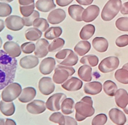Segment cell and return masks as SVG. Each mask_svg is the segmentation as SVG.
<instances>
[{
    "label": "cell",
    "instance_id": "1",
    "mask_svg": "<svg viewBox=\"0 0 128 125\" xmlns=\"http://www.w3.org/2000/svg\"><path fill=\"white\" fill-rule=\"evenodd\" d=\"M17 60L0 50V90L14 82L17 68Z\"/></svg>",
    "mask_w": 128,
    "mask_h": 125
},
{
    "label": "cell",
    "instance_id": "2",
    "mask_svg": "<svg viewBox=\"0 0 128 125\" xmlns=\"http://www.w3.org/2000/svg\"><path fill=\"white\" fill-rule=\"evenodd\" d=\"M76 120L78 122H82L87 118L91 117L95 113L93 107V101L89 96L84 97L77 102L75 105Z\"/></svg>",
    "mask_w": 128,
    "mask_h": 125
},
{
    "label": "cell",
    "instance_id": "3",
    "mask_svg": "<svg viewBox=\"0 0 128 125\" xmlns=\"http://www.w3.org/2000/svg\"><path fill=\"white\" fill-rule=\"evenodd\" d=\"M122 6V0H109L102 10V18L106 22L110 21L118 13Z\"/></svg>",
    "mask_w": 128,
    "mask_h": 125
},
{
    "label": "cell",
    "instance_id": "4",
    "mask_svg": "<svg viewBox=\"0 0 128 125\" xmlns=\"http://www.w3.org/2000/svg\"><path fill=\"white\" fill-rule=\"evenodd\" d=\"M56 58L60 65L66 66H74L78 61V55L70 49L60 51L56 55Z\"/></svg>",
    "mask_w": 128,
    "mask_h": 125
},
{
    "label": "cell",
    "instance_id": "5",
    "mask_svg": "<svg viewBox=\"0 0 128 125\" xmlns=\"http://www.w3.org/2000/svg\"><path fill=\"white\" fill-rule=\"evenodd\" d=\"M75 72L76 70L71 66L58 65L55 68L53 81L56 84H62Z\"/></svg>",
    "mask_w": 128,
    "mask_h": 125
},
{
    "label": "cell",
    "instance_id": "6",
    "mask_svg": "<svg viewBox=\"0 0 128 125\" xmlns=\"http://www.w3.org/2000/svg\"><path fill=\"white\" fill-rule=\"evenodd\" d=\"M22 91V86L19 83L16 82L10 83L2 92V100L7 102H12L18 98Z\"/></svg>",
    "mask_w": 128,
    "mask_h": 125
},
{
    "label": "cell",
    "instance_id": "7",
    "mask_svg": "<svg viewBox=\"0 0 128 125\" xmlns=\"http://www.w3.org/2000/svg\"><path fill=\"white\" fill-rule=\"evenodd\" d=\"M120 60L115 56H110L104 59L98 65V69L102 73L106 74L113 71L118 68Z\"/></svg>",
    "mask_w": 128,
    "mask_h": 125
},
{
    "label": "cell",
    "instance_id": "8",
    "mask_svg": "<svg viewBox=\"0 0 128 125\" xmlns=\"http://www.w3.org/2000/svg\"><path fill=\"white\" fill-rule=\"evenodd\" d=\"M67 98L63 93H56L50 96L46 103V108L51 111H57L61 109L62 101Z\"/></svg>",
    "mask_w": 128,
    "mask_h": 125
},
{
    "label": "cell",
    "instance_id": "9",
    "mask_svg": "<svg viewBox=\"0 0 128 125\" xmlns=\"http://www.w3.org/2000/svg\"><path fill=\"white\" fill-rule=\"evenodd\" d=\"M38 89L42 94L48 96L54 91L56 86L50 77H42L38 82Z\"/></svg>",
    "mask_w": 128,
    "mask_h": 125
},
{
    "label": "cell",
    "instance_id": "10",
    "mask_svg": "<svg viewBox=\"0 0 128 125\" xmlns=\"http://www.w3.org/2000/svg\"><path fill=\"white\" fill-rule=\"evenodd\" d=\"M5 24L9 30L14 31L22 30L25 26L23 18L15 15L7 17L5 19Z\"/></svg>",
    "mask_w": 128,
    "mask_h": 125
},
{
    "label": "cell",
    "instance_id": "11",
    "mask_svg": "<svg viewBox=\"0 0 128 125\" xmlns=\"http://www.w3.org/2000/svg\"><path fill=\"white\" fill-rule=\"evenodd\" d=\"M100 9L95 5H92L84 10L82 14V20L86 23L93 22L98 17L100 14Z\"/></svg>",
    "mask_w": 128,
    "mask_h": 125
},
{
    "label": "cell",
    "instance_id": "12",
    "mask_svg": "<svg viewBox=\"0 0 128 125\" xmlns=\"http://www.w3.org/2000/svg\"><path fill=\"white\" fill-rule=\"evenodd\" d=\"M56 65V61L54 58L52 57L46 58L40 62L39 66L40 71L42 75H49L54 70Z\"/></svg>",
    "mask_w": 128,
    "mask_h": 125
},
{
    "label": "cell",
    "instance_id": "13",
    "mask_svg": "<svg viewBox=\"0 0 128 125\" xmlns=\"http://www.w3.org/2000/svg\"><path fill=\"white\" fill-rule=\"evenodd\" d=\"M26 108L27 111L31 114H41L46 109V103L42 100H36L28 104Z\"/></svg>",
    "mask_w": 128,
    "mask_h": 125
},
{
    "label": "cell",
    "instance_id": "14",
    "mask_svg": "<svg viewBox=\"0 0 128 125\" xmlns=\"http://www.w3.org/2000/svg\"><path fill=\"white\" fill-rule=\"evenodd\" d=\"M66 17V12L63 9H56L53 10L49 14L47 20L51 25H57L62 22Z\"/></svg>",
    "mask_w": 128,
    "mask_h": 125
},
{
    "label": "cell",
    "instance_id": "15",
    "mask_svg": "<svg viewBox=\"0 0 128 125\" xmlns=\"http://www.w3.org/2000/svg\"><path fill=\"white\" fill-rule=\"evenodd\" d=\"M49 44L48 41L44 39H40L36 44L34 54L38 58H42L46 57L49 52Z\"/></svg>",
    "mask_w": 128,
    "mask_h": 125
},
{
    "label": "cell",
    "instance_id": "16",
    "mask_svg": "<svg viewBox=\"0 0 128 125\" xmlns=\"http://www.w3.org/2000/svg\"><path fill=\"white\" fill-rule=\"evenodd\" d=\"M3 49L7 54L13 58L19 57L22 53V50L19 45L12 41L6 42L3 46Z\"/></svg>",
    "mask_w": 128,
    "mask_h": 125
},
{
    "label": "cell",
    "instance_id": "17",
    "mask_svg": "<svg viewBox=\"0 0 128 125\" xmlns=\"http://www.w3.org/2000/svg\"><path fill=\"white\" fill-rule=\"evenodd\" d=\"M82 85V82L80 80L76 77H72L62 83V87L67 91H75L80 90Z\"/></svg>",
    "mask_w": 128,
    "mask_h": 125
},
{
    "label": "cell",
    "instance_id": "18",
    "mask_svg": "<svg viewBox=\"0 0 128 125\" xmlns=\"http://www.w3.org/2000/svg\"><path fill=\"white\" fill-rule=\"evenodd\" d=\"M109 116L112 122L117 125H124L126 121L124 113L117 108H112L109 112Z\"/></svg>",
    "mask_w": 128,
    "mask_h": 125
},
{
    "label": "cell",
    "instance_id": "19",
    "mask_svg": "<svg viewBox=\"0 0 128 125\" xmlns=\"http://www.w3.org/2000/svg\"><path fill=\"white\" fill-rule=\"evenodd\" d=\"M114 96L117 106L123 109L125 108L128 104V93L126 90L120 88L117 90Z\"/></svg>",
    "mask_w": 128,
    "mask_h": 125
},
{
    "label": "cell",
    "instance_id": "20",
    "mask_svg": "<svg viewBox=\"0 0 128 125\" xmlns=\"http://www.w3.org/2000/svg\"><path fill=\"white\" fill-rule=\"evenodd\" d=\"M39 63L38 58L34 55L26 56L20 59V65L24 69H32L36 67Z\"/></svg>",
    "mask_w": 128,
    "mask_h": 125
},
{
    "label": "cell",
    "instance_id": "21",
    "mask_svg": "<svg viewBox=\"0 0 128 125\" xmlns=\"http://www.w3.org/2000/svg\"><path fill=\"white\" fill-rule=\"evenodd\" d=\"M102 88V84L98 81H93L86 83L84 87V91L87 95H96L101 92Z\"/></svg>",
    "mask_w": 128,
    "mask_h": 125
},
{
    "label": "cell",
    "instance_id": "22",
    "mask_svg": "<svg viewBox=\"0 0 128 125\" xmlns=\"http://www.w3.org/2000/svg\"><path fill=\"white\" fill-rule=\"evenodd\" d=\"M36 91L33 87H27L24 88L18 97V100L23 103H28L33 100L36 97Z\"/></svg>",
    "mask_w": 128,
    "mask_h": 125
},
{
    "label": "cell",
    "instance_id": "23",
    "mask_svg": "<svg viewBox=\"0 0 128 125\" xmlns=\"http://www.w3.org/2000/svg\"><path fill=\"white\" fill-rule=\"evenodd\" d=\"M94 49L100 53H104L107 51L109 47L108 40L102 37H96L92 40Z\"/></svg>",
    "mask_w": 128,
    "mask_h": 125
},
{
    "label": "cell",
    "instance_id": "24",
    "mask_svg": "<svg viewBox=\"0 0 128 125\" xmlns=\"http://www.w3.org/2000/svg\"><path fill=\"white\" fill-rule=\"evenodd\" d=\"M36 7L40 11L48 12L56 7L54 0H38L36 3Z\"/></svg>",
    "mask_w": 128,
    "mask_h": 125
},
{
    "label": "cell",
    "instance_id": "25",
    "mask_svg": "<svg viewBox=\"0 0 128 125\" xmlns=\"http://www.w3.org/2000/svg\"><path fill=\"white\" fill-rule=\"evenodd\" d=\"M84 8L79 5H72L68 8V13L70 17L76 22H82V14Z\"/></svg>",
    "mask_w": 128,
    "mask_h": 125
},
{
    "label": "cell",
    "instance_id": "26",
    "mask_svg": "<svg viewBox=\"0 0 128 125\" xmlns=\"http://www.w3.org/2000/svg\"><path fill=\"white\" fill-rule=\"evenodd\" d=\"M92 68L91 66L84 64L81 66L78 70V76L83 81L89 82L92 79Z\"/></svg>",
    "mask_w": 128,
    "mask_h": 125
},
{
    "label": "cell",
    "instance_id": "27",
    "mask_svg": "<svg viewBox=\"0 0 128 125\" xmlns=\"http://www.w3.org/2000/svg\"><path fill=\"white\" fill-rule=\"evenodd\" d=\"M16 110L14 104L12 102H7L4 101L0 102V111L6 117L12 116Z\"/></svg>",
    "mask_w": 128,
    "mask_h": 125
},
{
    "label": "cell",
    "instance_id": "28",
    "mask_svg": "<svg viewBox=\"0 0 128 125\" xmlns=\"http://www.w3.org/2000/svg\"><path fill=\"white\" fill-rule=\"evenodd\" d=\"M91 48L88 41H80L75 46L74 50L80 56H83L90 51Z\"/></svg>",
    "mask_w": 128,
    "mask_h": 125
},
{
    "label": "cell",
    "instance_id": "29",
    "mask_svg": "<svg viewBox=\"0 0 128 125\" xmlns=\"http://www.w3.org/2000/svg\"><path fill=\"white\" fill-rule=\"evenodd\" d=\"M95 32V26L92 24H88L82 28L80 33V37L82 40H87L93 36Z\"/></svg>",
    "mask_w": 128,
    "mask_h": 125
},
{
    "label": "cell",
    "instance_id": "30",
    "mask_svg": "<svg viewBox=\"0 0 128 125\" xmlns=\"http://www.w3.org/2000/svg\"><path fill=\"white\" fill-rule=\"evenodd\" d=\"M75 109V103L72 98H66L61 105V110L65 115H69L74 112Z\"/></svg>",
    "mask_w": 128,
    "mask_h": 125
},
{
    "label": "cell",
    "instance_id": "31",
    "mask_svg": "<svg viewBox=\"0 0 128 125\" xmlns=\"http://www.w3.org/2000/svg\"><path fill=\"white\" fill-rule=\"evenodd\" d=\"M42 36V32L36 28L28 29L25 32V36L27 40L34 41L40 39Z\"/></svg>",
    "mask_w": 128,
    "mask_h": 125
},
{
    "label": "cell",
    "instance_id": "32",
    "mask_svg": "<svg viewBox=\"0 0 128 125\" xmlns=\"http://www.w3.org/2000/svg\"><path fill=\"white\" fill-rule=\"evenodd\" d=\"M103 89L106 94L110 97L114 96L118 90L117 85L111 80H106L104 82Z\"/></svg>",
    "mask_w": 128,
    "mask_h": 125
},
{
    "label": "cell",
    "instance_id": "33",
    "mask_svg": "<svg viewBox=\"0 0 128 125\" xmlns=\"http://www.w3.org/2000/svg\"><path fill=\"white\" fill-rule=\"evenodd\" d=\"M62 33V30L60 27H51L48 29L45 33V37L49 40L58 38Z\"/></svg>",
    "mask_w": 128,
    "mask_h": 125
},
{
    "label": "cell",
    "instance_id": "34",
    "mask_svg": "<svg viewBox=\"0 0 128 125\" xmlns=\"http://www.w3.org/2000/svg\"><path fill=\"white\" fill-rule=\"evenodd\" d=\"M99 59L95 55H88L83 56L80 60V63L88 65L91 67H95L98 64Z\"/></svg>",
    "mask_w": 128,
    "mask_h": 125
},
{
    "label": "cell",
    "instance_id": "35",
    "mask_svg": "<svg viewBox=\"0 0 128 125\" xmlns=\"http://www.w3.org/2000/svg\"><path fill=\"white\" fill-rule=\"evenodd\" d=\"M114 77L116 80L123 84H128V70L124 68L117 70L115 72Z\"/></svg>",
    "mask_w": 128,
    "mask_h": 125
},
{
    "label": "cell",
    "instance_id": "36",
    "mask_svg": "<svg viewBox=\"0 0 128 125\" xmlns=\"http://www.w3.org/2000/svg\"><path fill=\"white\" fill-rule=\"evenodd\" d=\"M65 40L62 38H57L54 39L49 45L48 50L50 52H56L60 50L65 45Z\"/></svg>",
    "mask_w": 128,
    "mask_h": 125
},
{
    "label": "cell",
    "instance_id": "37",
    "mask_svg": "<svg viewBox=\"0 0 128 125\" xmlns=\"http://www.w3.org/2000/svg\"><path fill=\"white\" fill-rule=\"evenodd\" d=\"M34 28L40 30L42 32H45L49 28V25L47 20L44 18H38L34 20L33 25Z\"/></svg>",
    "mask_w": 128,
    "mask_h": 125
},
{
    "label": "cell",
    "instance_id": "38",
    "mask_svg": "<svg viewBox=\"0 0 128 125\" xmlns=\"http://www.w3.org/2000/svg\"><path fill=\"white\" fill-rule=\"evenodd\" d=\"M115 26L119 30L128 32V17H122L116 20Z\"/></svg>",
    "mask_w": 128,
    "mask_h": 125
},
{
    "label": "cell",
    "instance_id": "39",
    "mask_svg": "<svg viewBox=\"0 0 128 125\" xmlns=\"http://www.w3.org/2000/svg\"><path fill=\"white\" fill-rule=\"evenodd\" d=\"M49 120L50 121L58 124L59 125H65V117L60 112H54L50 116Z\"/></svg>",
    "mask_w": 128,
    "mask_h": 125
},
{
    "label": "cell",
    "instance_id": "40",
    "mask_svg": "<svg viewBox=\"0 0 128 125\" xmlns=\"http://www.w3.org/2000/svg\"><path fill=\"white\" fill-rule=\"evenodd\" d=\"M34 3L28 6H20V14L23 16V17H28L34 13Z\"/></svg>",
    "mask_w": 128,
    "mask_h": 125
},
{
    "label": "cell",
    "instance_id": "41",
    "mask_svg": "<svg viewBox=\"0 0 128 125\" xmlns=\"http://www.w3.org/2000/svg\"><path fill=\"white\" fill-rule=\"evenodd\" d=\"M12 7L9 4L0 2V17H4L9 16L12 13Z\"/></svg>",
    "mask_w": 128,
    "mask_h": 125
},
{
    "label": "cell",
    "instance_id": "42",
    "mask_svg": "<svg viewBox=\"0 0 128 125\" xmlns=\"http://www.w3.org/2000/svg\"><path fill=\"white\" fill-rule=\"evenodd\" d=\"M108 121V118L105 114L100 113L96 116L92 121V125H104Z\"/></svg>",
    "mask_w": 128,
    "mask_h": 125
},
{
    "label": "cell",
    "instance_id": "43",
    "mask_svg": "<svg viewBox=\"0 0 128 125\" xmlns=\"http://www.w3.org/2000/svg\"><path fill=\"white\" fill-rule=\"evenodd\" d=\"M40 13L36 10H34V13L28 17H23V19L24 20V25L27 27H30L33 25V23L34 20L40 17Z\"/></svg>",
    "mask_w": 128,
    "mask_h": 125
},
{
    "label": "cell",
    "instance_id": "44",
    "mask_svg": "<svg viewBox=\"0 0 128 125\" xmlns=\"http://www.w3.org/2000/svg\"><path fill=\"white\" fill-rule=\"evenodd\" d=\"M20 48L24 53L29 54L35 51L36 45L32 42L25 43L21 45Z\"/></svg>",
    "mask_w": 128,
    "mask_h": 125
},
{
    "label": "cell",
    "instance_id": "45",
    "mask_svg": "<svg viewBox=\"0 0 128 125\" xmlns=\"http://www.w3.org/2000/svg\"><path fill=\"white\" fill-rule=\"evenodd\" d=\"M116 45L120 48H123L128 45V35L124 34L117 38L115 41Z\"/></svg>",
    "mask_w": 128,
    "mask_h": 125
},
{
    "label": "cell",
    "instance_id": "46",
    "mask_svg": "<svg viewBox=\"0 0 128 125\" xmlns=\"http://www.w3.org/2000/svg\"><path fill=\"white\" fill-rule=\"evenodd\" d=\"M65 125H78L76 120L74 118L69 117L65 116Z\"/></svg>",
    "mask_w": 128,
    "mask_h": 125
},
{
    "label": "cell",
    "instance_id": "47",
    "mask_svg": "<svg viewBox=\"0 0 128 125\" xmlns=\"http://www.w3.org/2000/svg\"><path fill=\"white\" fill-rule=\"evenodd\" d=\"M73 0H56V4L60 7H66L70 4Z\"/></svg>",
    "mask_w": 128,
    "mask_h": 125
},
{
    "label": "cell",
    "instance_id": "48",
    "mask_svg": "<svg viewBox=\"0 0 128 125\" xmlns=\"http://www.w3.org/2000/svg\"><path fill=\"white\" fill-rule=\"evenodd\" d=\"M20 6H28L34 3V0H18Z\"/></svg>",
    "mask_w": 128,
    "mask_h": 125
},
{
    "label": "cell",
    "instance_id": "49",
    "mask_svg": "<svg viewBox=\"0 0 128 125\" xmlns=\"http://www.w3.org/2000/svg\"><path fill=\"white\" fill-rule=\"evenodd\" d=\"M120 12L124 15L128 14V2L123 4L120 9Z\"/></svg>",
    "mask_w": 128,
    "mask_h": 125
},
{
    "label": "cell",
    "instance_id": "50",
    "mask_svg": "<svg viewBox=\"0 0 128 125\" xmlns=\"http://www.w3.org/2000/svg\"><path fill=\"white\" fill-rule=\"evenodd\" d=\"M94 0H76V1L80 5L87 6L91 4Z\"/></svg>",
    "mask_w": 128,
    "mask_h": 125
},
{
    "label": "cell",
    "instance_id": "51",
    "mask_svg": "<svg viewBox=\"0 0 128 125\" xmlns=\"http://www.w3.org/2000/svg\"><path fill=\"white\" fill-rule=\"evenodd\" d=\"M5 125H16V122L10 119H7L5 120Z\"/></svg>",
    "mask_w": 128,
    "mask_h": 125
},
{
    "label": "cell",
    "instance_id": "52",
    "mask_svg": "<svg viewBox=\"0 0 128 125\" xmlns=\"http://www.w3.org/2000/svg\"><path fill=\"white\" fill-rule=\"evenodd\" d=\"M5 28V25L3 20L0 19V32H1Z\"/></svg>",
    "mask_w": 128,
    "mask_h": 125
},
{
    "label": "cell",
    "instance_id": "53",
    "mask_svg": "<svg viewBox=\"0 0 128 125\" xmlns=\"http://www.w3.org/2000/svg\"><path fill=\"white\" fill-rule=\"evenodd\" d=\"M0 125H5V121L4 119L0 118Z\"/></svg>",
    "mask_w": 128,
    "mask_h": 125
},
{
    "label": "cell",
    "instance_id": "54",
    "mask_svg": "<svg viewBox=\"0 0 128 125\" xmlns=\"http://www.w3.org/2000/svg\"><path fill=\"white\" fill-rule=\"evenodd\" d=\"M124 111L126 114L128 115V104L127 106L126 107V108L124 109Z\"/></svg>",
    "mask_w": 128,
    "mask_h": 125
},
{
    "label": "cell",
    "instance_id": "55",
    "mask_svg": "<svg viewBox=\"0 0 128 125\" xmlns=\"http://www.w3.org/2000/svg\"><path fill=\"white\" fill-rule=\"evenodd\" d=\"M122 68H124V69H126V70H128V63H126L124 65L122 66Z\"/></svg>",
    "mask_w": 128,
    "mask_h": 125
},
{
    "label": "cell",
    "instance_id": "56",
    "mask_svg": "<svg viewBox=\"0 0 128 125\" xmlns=\"http://www.w3.org/2000/svg\"><path fill=\"white\" fill-rule=\"evenodd\" d=\"M0 1H3V2H7V3H10L12 2L14 0H0Z\"/></svg>",
    "mask_w": 128,
    "mask_h": 125
},
{
    "label": "cell",
    "instance_id": "57",
    "mask_svg": "<svg viewBox=\"0 0 128 125\" xmlns=\"http://www.w3.org/2000/svg\"><path fill=\"white\" fill-rule=\"evenodd\" d=\"M2 44H3V40H2V38L0 37V48H1V47L2 46Z\"/></svg>",
    "mask_w": 128,
    "mask_h": 125
},
{
    "label": "cell",
    "instance_id": "58",
    "mask_svg": "<svg viewBox=\"0 0 128 125\" xmlns=\"http://www.w3.org/2000/svg\"></svg>",
    "mask_w": 128,
    "mask_h": 125
}]
</instances>
